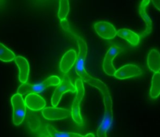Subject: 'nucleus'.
Returning a JSON list of instances; mask_svg holds the SVG:
<instances>
[{
  "mask_svg": "<svg viewBox=\"0 0 160 137\" xmlns=\"http://www.w3.org/2000/svg\"><path fill=\"white\" fill-rule=\"evenodd\" d=\"M15 58L14 53L0 42V60L8 62L14 60Z\"/></svg>",
  "mask_w": 160,
  "mask_h": 137,
  "instance_id": "obj_18",
  "label": "nucleus"
},
{
  "mask_svg": "<svg viewBox=\"0 0 160 137\" xmlns=\"http://www.w3.org/2000/svg\"><path fill=\"white\" fill-rule=\"evenodd\" d=\"M77 60V54L74 49L68 50L62 56L59 68L61 71L64 73H68L74 66Z\"/></svg>",
  "mask_w": 160,
  "mask_h": 137,
  "instance_id": "obj_11",
  "label": "nucleus"
},
{
  "mask_svg": "<svg viewBox=\"0 0 160 137\" xmlns=\"http://www.w3.org/2000/svg\"><path fill=\"white\" fill-rule=\"evenodd\" d=\"M95 31L102 39L110 40L117 35L116 28L111 23L106 21H99L94 24Z\"/></svg>",
  "mask_w": 160,
  "mask_h": 137,
  "instance_id": "obj_7",
  "label": "nucleus"
},
{
  "mask_svg": "<svg viewBox=\"0 0 160 137\" xmlns=\"http://www.w3.org/2000/svg\"><path fill=\"white\" fill-rule=\"evenodd\" d=\"M117 35L127 40L134 46H136L140 42V37L138 34L128 29H121L117 31Z\"/></svg>",
  "mask_w": 160,
  "mask_h": 137,
  "instance_id": "obj_13",
  "label": "nucleus"
},
{
  "mask_svg": "<svg viewBox=\"0 0 160 137\" xmlns=\"http://www.w3.org/2000/svg\"><path fill=\"white\" fill-rule=\"evenodd\" d=\"M42 115L48 120H60L68 118L70 115V111L65 108L49 106L42 109Z\"/></svg>",
  "mask_w": 160,
  "mask_h": 137,
  "instance_id": "obj_8",
  "label": "nucleus"
},
{
  "mask_svg": "<svg viewBox=\"0 0 160 137\" xmlns=\"http://www.w3.org/2000/svg\"><path fill=\"white\" fill-rule=\"evenodd\" d=\"M146 6L141 4L140 3L139 4V13L142 17V19L144 20V21L146 23V29L141 33V35L142 37H145L149 33H151L152 31V21L149 17V16L148 15L147 12H146Z\"/></svg>",
  "mask_w": 160,
  "mask_h": 137,
  "instance_id": "obj_16",
  "label": "nucleus"
},
{
  "mask_svg": "<svg viewBox=\"0 0 160 137\" xmlns=\"http://www.w3.org/2000/svg\"><path fill=\"white\" fill-rule=\"evenodd\" d=\"M154 7L160 11V0H151Z\"/></svg>",
  "mask_w": 160,
  "mask_h": 137,
  "instance_id": "obj_22",
  "label": "nucleus"
},
{
  "mask_svg": "<svg viewBox=\"0 0 160 137\" xmlns=\"http://www.w3.org/2000/svg\"><path fill=\"white\" fill-rule=\"evenodd\" d=\"M75 70L78 75L81 78V80H82L91 86L98 88L102 93L103 96L109 94L108 88L106 84L101 80L90 75L86 72L84 66H76Z\"/></svg>",
  "mask_w": 160,
  "mask_h": 137,
  "instance_id": "obj_4",
  "label": "nucleus"
},
{
  "mask_svg": "<svg viewBox=\"0 0 160 137\" xmlns=\"http://www.w3.org/2000/svg\"><path fill=\"white\" fill-rule=\"evenodd\" d=\"M122 51V49L116 45H112L107 51L102 63L103 70L107 75H114L116 70L112 64V61L117 55Z\"/></svg>",
  "mask_w": 160,
  "mask_h": 137,
  "instance_id": "obj_6",
  "label": "nucleus"
},
{
  "mask_svg": "<svg viewBox=\"0 0 160 137\" xmlns=\"http://www.w3.org/2000/svg\"><path fill=\"white\" fill-rule=\"evenodd\" d=\"M147 64L149 68L153 72L160 71V53L156 49H152L148 55Z\"/></svg>",
  "mask_w": 160,
  "mask_h": 137,
  "instance_id": "obj_14",
  "label": "nucleus"
},
{
  "mask_svg": "<svg viewBox=\"0 0 160 137\" xmlns=\"http://www.w3.org/2000/svg\"><path fill=\"white\" fill-rule=\"evenodd\" d=\"M80 103L76 100L74 99L72 103L71 112V115L72 120L78 125H82L83 124L82 118L80 113Z\"/></svg>",
  "mask_w": 160,
  "mask_h": 137,
  "instance_id": "obj_17",
  "label": "nucleus"
},
{
  "mask_svg": "<svg viewBox=\"0 0 160 137\" xmlns=\"http://www.w3.org/2000/svg\"><path fill=\"white\" fill-rule=\"evenodd\" d=\"M26 106L31 110L39 111L42 110L46 106L44 99L37 93H28L24 99Z\"/></svg>",
  "mask_w": 160,
  "mask_h": 137,
  "instance_id": "obj_10",
  "label": "nucleus"
},
{
  "mask_svg": "<svg viewBox=\"0 0 160 137\" xmlns=\"http://www.w3.org/2000/svg\"><path fill=\"white\" fill-rule=\"evenodd\" d=\"M15 62L19 68V80L21 83L27 82L29 74V65L26 59L22 56H16Z\"/></svg>",
  "mask_w": 160,
  "mask_h": 137,
  "instance_id": "obj_12",
  "label": "nucleus"
},
{
  "mask_svg": "<svg viewBox=\"0 0 160 137\" xmlns=\"http://www.w3.org/2000/svg\"><path fill=\"white\" fill-rule=\"evenodd\" d=\"M61 80L60 78L58 76H51L48 77L46 80H44L41 83L31 85L28 83H22V84L18 87L17 90V92L19 94L26 95L29 93H42L44 91V90L50 86H56L59 85Z\"/></svg>",
  "mask_w": 160,
  "mask_h": 137,
  "instance_id": "obj_2",
  "label": "nucleus"
},
{
  "mask_svg": "<svg viewBox=\"0 0 160 137\" xmlns=\"http://www.w3.org/2000/svg\"><path fill=\"white\" fill-rule=\"evenodd\" d=\"M69 12V0H59L58 16L60 21L66 19Z\"/></svg>",
  "mask_w": 160,
  "mask_h": 137,
  "instance_id": "obj_19",
  "label": "nucleus"
},
{
  "mask_svg": "<svg viewBox=\"0 0 160 137\" xmlns=\"http://www.w3.org/2000/svg\"><path fill=\"white\" fill-rule=\"evenodd\" d=\"M105 111L97 130V136L106 137L108 132L111 129L113 123L112 102L110 94L103 96Z\"/></svg>",
  "mask_w": 160,
  "mask_h": 137,
  "instance_id": "obj_1",
  "label": "nucleus"
},
{
  "mask_svg": "<svg viewBox=\"0 0 160 137\" xmlns=\"http://www.w3.org/2000/svg\"><path fill=\"white\" fill-rule=\"evenodd\" d=\"M74 85L76 92L75 99H76L79 103H81L85 93V89L82 80L79 78L76 79L74 83Z\"/></svg>",
  "mask_w": 160,
  "mask_h": 137,
  "instance_id": "obj_20",
  "label": "nucleus"
},
{
  "mask_svg": "<svg viewBox=\"0 0 160 137\" xmlns=\"http://www.w3.org/2000/svg\"><path fill=\"white\" fill-rule=\"evenodd\" d=\"M12 107L13 109L12 122L14 125H20L26 116V103L22 95L17 92L14 94L11 100Z\"/></svg>",
  "mask_w": 160,
  "mask_h": 137,
  "instance_id": "obj_3",
  "label": "nucleus"
},
{
  "mask_svg": "<svg viewBox=\"0 0 160 137\" xmlns=\"http://www.w3.org/2000/svg\"><path fill=\"white\" fill-rule=\"evenodd\" d=\"M67 92H76L75 85L71 82L68 76H64L58 87L55 89L51 97V105L52 106H57L61 100L63 94Z\"/></svg>",
  "mask_w": 160,
  "mask_h": 137,
  "instance_id": "obj_5",
  "label": "nucleus"
},
{
  "mask_svg": "<svg viewBox=\"0 0 160 137\" xmlns=\"http://www.w3.org/2000/svg\"><path fill=\"white\" fill-rule=\"evenodd\" d=\"M84 136H85V137H89V136L94 137V134H92V133H88V134H86Z\"/></svg>",
  "mask_w": 160,
  "mask_h": 137,
  "instance_id": "obj_23",
  "label": "nucleus"
},
{
  "mask_svg": "<svg viewBox=\"0 0 160 137\" xmlns=\"http://www.w3.org/2000/svg\"><path fill=\"white\" fill-rule=\"evenodd\" d=\"M160 95V72H154L151 80V87L149 90V96L154 100Z\"/></svg>",
  "mask_w": 160,
  "mask_h": 137,
  "instance_id": "obj_15",
  "label": "nucleus"
},
{
  "mask_svg": "<svg viewBox=\"0 0 160 137\" xmlns=\"http://www.w3.org/2000/svg\"><path fill=\"white\" fill-rule=\"evenodd\" d=\"M142 74L141 69L134 64H126L116 70L114 76L120 80L137 77Z\"/></svg>",
  "mask_w": 160,
  "mask_h": 137,
  "instance_id": "obj_9",
  "label": "nucleus"
},
{
  "mask_svg": "<svg viewBox=\"0 0 160 137\" xmlns=\"http://www.w3.org/2000/svg\"><path fill=\"white\" fill-rule=\"evenodd\" d=\"M60 23H61V25L62 27L65 31H68L69 30V24H68V22L66 20V19L60 21Z\"/></svg>",
  "mask_w": 160,
  "mask_h": 137,
  "instance_id": "obj_21",
  "label": "nucleus"
}]
</instances>
